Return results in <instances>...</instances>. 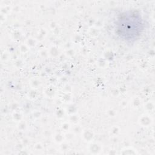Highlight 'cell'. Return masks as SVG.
I'll use <instances>...</instances> for the list:
<instances>
[{
  "mask_svg": "<svg viewBox=\"0 0 155 155\" xmlns=\"http://www.w3.org/2000/svg\"><path fill=\"white\" fill-rule=\"evenodd\" d=\"M142 26L141 19L135 14L124 15L117 21V31L122 38L130 41L140 34Z\"/></svg>",
  "mask_w": 155,
  "mask_h": 155,
  "instance_id": "cell-1",
  "label": "cell"
}]
</instances>
